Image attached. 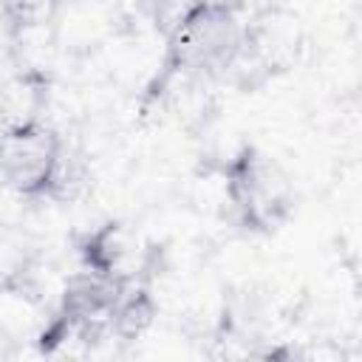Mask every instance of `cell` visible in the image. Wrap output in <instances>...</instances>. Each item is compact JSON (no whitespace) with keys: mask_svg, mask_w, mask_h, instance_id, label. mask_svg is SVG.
<instances>
[{"mask_svg":"<svg viewBox=\"0 0 362 362\" xmlns=\"http://www.w3.org/2000/svg\"><path fill=\"white\" fill-rule=\"evenodd\" d=\"M65 0H0V17L6 23V34L20 37L25 31L51 28Z\"/></svg>","mask_w":362,"mask_h":362,"instance_id":"7","label":"cell"},{"mask_svg":"<svg viewBox=\"0 0 362 362\" xmlns=\"http://www.w3.org/2000/svg\"><path fill=\"white\" fill-rule=\"evenodd\" d=\"M3 116H6V82L0 76V127H3Z\"/></svg>","mask_w":362,"mask_h":362,"instance_id":"9","label":"cell"},{"mask_svg":"<svg viewBox=\"0 0 362 362\" xmlns=\"http://www.w3.org/2000/svg\"><path fill=\"white\" fill-rule=\"evenodd\" d=\"M42 246L20 223L0 221V294L34 300L42 283Z\"/></svg>","mask_w":362,"mask_h":362,"instance_id":"6","label":"cell"},{"mask_svg":"<svg viewBox=\"0 0 362 362\" xmlns=\"http://www.w3.org/2000/svg\"><path fill=\"white\" fill-rule=\"evenodd\" d=\"M198 0H144L147 17L153 23V28L161 34V40L181 23V17L195 6Z\"/></svg>","mask_w":362,"mask_h":362,"instance_id":"8","label":"cell"},{"mask_svg":"<svg viewBox=\"0 0 362 362\" xmlns=\"http://www.w3.org/2000/svg\"><path fill=\"white\" fill-rule=\"evenodd\" d=\"M79 269L93 272L110 283L150 280L156 249L147 246L127 223L105 221L76 238Z\"/></svg>","mask_w":362,"mask_h":362,"instance_id":"5","label":"cell"},{"mask_svg":"<svg viewBox=\"0 0 362 362\" xmlns=\"http://www.w3.org/2000/svg\"><path fill=\"white\" fill-rule=\"evenodd\" d=\"M223 204L238 226L274 232L294 212V181L286 167L255 144H240L223 164Z\"/></svg>","mask_w":362,"mask_h":362,"instance_id":"2","label":"cell"},{"mask_svg":"<svg viewBox=\"0 0 362 362\" xmlns=\"http://www.w3.org/2000/svg\"><path fill=\"white\" fill-rule=\"evenodd\" d=\"M305 45L300 17L286 6H263L246 20V37L226 76H235L243 88H255L300 59Z\"/></svg>","mask_w":362,"mask_h":362,"instance_id":"4","label":"cell"},{"mask_svg":"<svg viewBox=\"0 0 362 362\" xmlns=\"http://www.w3.org/2000/svg\"><path fill=\"white\" fill-rule=\"evenodd\" d=\"M68 141L45 119L0 127V181L20 198L42 201L59 195Z\"/></svg>","mask_w":362,"mask_h":362,"instance_id":"3","label":"cell"},{"mask_svg":"<svg viewBox=\"0 0 362 362\" xmlns=\"http://www.w3.org/2000/svg\"><path fill=\"white\" fill-rule=\"evenodd\" d=\"M249 11L240 0H198L164 37L161 65L221 79L240 54Z\"/></svg>","mask_w":362,"mask_h":362,"instance_id":"1","label":"cell"}]
</instances>
